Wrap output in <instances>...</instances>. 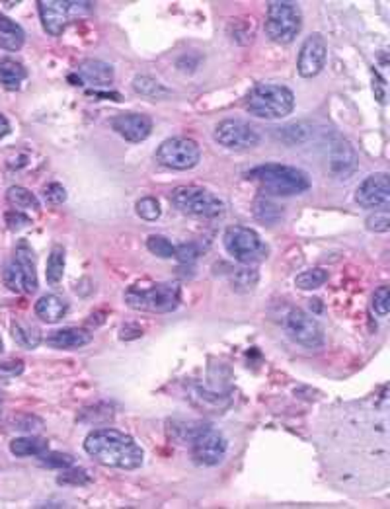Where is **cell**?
Masks as SVG:
<instances>
[{
  "instance_id": "obj_15",
  "label": "cell",
  "mask_w": 390,
  "mask_h": 509,
  "mask_svg": "<svg viewBox=\"0 0 390 509\" xmlns=\"http://www.w3.org/2000/svg\"><path fill=\"white\" fill-rule=\"evenodd\" d=\"M326 57H328V45L326 40L320 33H312L309 35L305 43H302L301 53H299V61H297V69L302 78H312L317 76L326 65Z\"/></svg>"
},
{
  "instance_id": "obj_22",
  "label": "cell",
  "mask_w": 390,
  "mask_h": 509,
  "mask_svg": "<svg viewBox=\"0 0 390 509\" xmlns=\"http://www.w3.org/2000/svg\"><path fill=\"white\" fill-rule=\"evenodd\" d=\"M10 332H12V338L16 339V344L25 349H35L41 344V330L30 320L16 318L10 326Z\"/></svg>"
},
{
  "instance_id": "obj_26",
  "label": "cell",
  "mask_w": 390,
  "mask_h": 509,
  "mask_svg": "<svg viewBox=\"0 0 390 509\" xmlns=\"http://www.w3.org/2000/svg\"><path fill=\"white\" fill-rule=\"evenodd\" d=\"M6 199L8 203L18 211H40V201H37V197L30 192V189H25L22 186H12L8 187V192H6Z\"/></svg>"
},
{
  "instance_id": "obj_17",
  "label": "cell",
  "mask_w": 390,
  "mask_h": 509,
  "mask_svg": "<svg viewBox=\"0 0 390 509\" xmlns=\"http://www.w3.org/2000/svg\"><path fill=\"white\" fill-rule=\"evenodd\" d=\"M328 168L336 178H348L358 168V153L345 139L336 137L328 148Z\"/></svg>"
},
{
  "instance_id": "obj_45",
  "label": "cell",
  "mask_w": 390,
  "mask_h": 509,
  "mask_svg": "<svg viewBox=\"0 0 390 509\" xmlns=\"http://www.w3.org/2000/svg\"><path fill=\"white\" fill-rule=\"evenodd\" d=\"M4 349V344H2V338H0V351Z\"/></svg>"
},
{
  "instance_id": "obj_5",
  "label": "cell",
  "mask_w": 390,
  "mask_h": 509,
  "mask_svg": "<svg viewBox=\"0 0 390 509\" xmlns=\"http://www.w3.org/2000/svg\"><path fill=\"white\" fill-rule=\"evenodd\" d=\"M170 203L182 213L191 217L215 218L225 213V203L199 186H179L170 194Z\"/></svg>"
},
{
  "instance_id": "obj_32",
  "label": "cell",
  "mask_w": 390,
  "mask_h": 509,
  "mask_svg": "<svg viewBox=\"0 0 390 509\" xmlns=\"http://www.w3.org/2000/svg\"><path fill=\"white\" fill-rule=\"evenodd\" d=\"M146 248H148L150 254H155L158 258H164V259L176 258V246H174L166 236H160V235L148 236Z\"/></svg>"
},
{
  "instance_id": "obj_3",
  "label": "cell",
  "mask_w": 390,
  "mask_h": 509,
  "mask_svg": "<svg viewBox=\"0 0 390 509\" xmlns=\"http://www.w3.org/2000/svg\"><path fill=\"white\" fill-rule=\"evenodd\" d=\"M295 107V94L287 86L261 82L246 96V110L261 119H283Z\"/></svg>"
},
{
  "instance_id": "obj_27",
  "label": "cell",
  "mask_w": 390,
  "mask_h": 509,
  "mask_svg": "<svg viewBox=\"0 0 390 509\" xmlns=\"http://www.w3.org/2000/svg\"><path fill=\"white\" fill-rule=\"evenodd\" d=\"M205 429H209V426L203 421H172L170 431L178 441L191 445V441L201 435Z\"/></svg>"
},
{
  "instance_id": "obj_14",
  "label": "cell",
  "mask_w": 390,
  "mask_h": 509,
  "mask_svg": "<svg viewBox=\"0 0 390 509\" xmlns=\"http://www.w3.org/2000/svg\"><path fill=\"white\" fill-rule=\"evenodd\" d=\"M227 455V439L215 429H205L201 435L191 441V457L197 464L215 467Z\"/></svg>"
},
{
  "instance_id": "obj_43",
  "label": "cell",
  "mask_w": 390,
  "mask_h": 509,
  "mask_svg": "<svg viewBox=\"0 0 390 509\" xmlns=\"http://www.w3.org/2000/svg\"><path fill=\"white\" fill-rule=\"evenodd\" d=\"M143 336V330L135 326V324H127V326H123L122 330H119V338L122 339H137Z\"/></svg>"
},
{
  "instance_id": "obj_41",
  "label": "cell",
  "mask_w": 390,
  "mask_h": 509,
  "mask_svg": "<svg viewBox=\"0 0 390 509\" xmlns=\"http://www.w3.org/2000/svg\"><path fill=\"white\" fill-rule=\"evenodd\" d=\"M176 258L182 262V264H191L195 259L199 258V248L197 244L187 242L182 244V246H176Z\"/></svg>"
},
{
  "instance_id": "obj_4",
  "label": "cell",
  "mask_w": 390,
  "mask_h": 509,
  "mask_svg": "<svg viewBox=\"0 0 390 509\" xmlns=\"http://www.w3.org/2000/svg\"><path fill=\"white\" fill-rule=\"evenodd\" d=\"M125 305L133 310L141 312H153V315H164L176 310L179 305V285L178 283H156L150 287H138L133 285L123 295Z\"/></svg>"
},
{
  "instance_id": "obj_44",
  "label": "cell",
  "mask_w": 390,
  "mask_h": 509,
  "mask_svg": "<svg viewBox=\"0 0 390 509\" xmlns=\"http://www.w3.org/2000/svg\"><path fill=\"white\" fill-rule=\"evenodd\" d=\"M6 135H10V122L0 113V139H4Z\"/></svg>"
},
{
  "instance_id": "obj_29",
  "label": "cell",
  "mask_w": 390,
  "mask_h": 509,
  "mask_svg": "<svg viewBox=\"0 0 390 509\" xmlns=\"http://www.w3.org/2000/svg\"><path fill=\"white\" fill-rule=\"evenodd\" d=\"M133 88L137 94L145 98H153V100H162V98L170 96V90L164 88L162 84L150 76H135L133 81Z\"/></svg>"
},
{
  "instance_id": "obj_1",
  "label": "cell",
  "mask_w": 390,
  "mask_h": 509,
  "mask_svg": "<svg viewBox=\"0 0 390 509\" xmlns=\"http://www.w3.org/2000/svg\"><path fill=\"white\" fill-rule=\"evenodd\" d=\"M84 451L100 464L122 470L138 469L145 459L141 445L131 435L114 428L90 431L84 439Z\"/></svg>"
},
{
  "instance_id": "obj_30",
  "label": "cell",
  "mask_w": 390,
  "mask_h": 509,
  "mask_svg": "<svg viewBox=\"0 0 390 509\" xmlns=\"http://www.w3.org/2000/svg\"><path fill=\"white\" fill-rule=\"evenodd\" d=\"M254 215L266 225H276L277 221L283 217V207H279L268 197H258L254 203Z\"/></svg>"
},
{
  "instance_id": "obj_36",
  "label": "cell",
  "mask_w": 390,
  "mask_h": 509,
  "mask_svg": "<svg viewBox=\"0 0 390 509\" xmlns=\"http://www.w3.org/2000/svg\"><path fill=\"white\" fill-rule=\"evenodd\" d=\"M365 225L373 233H389L390 230V217L386 211H374V215L367 217Z\"/></svg>"
},
{
  "instance_id": "obj_40",
  "label": "cell",
  "mask_w": 390,
  "mask_h": 509,
  "mask_svg": "<svg viewBox=\"0 0 390 509\" xmlns=\"http://www.w3.org/2000/svg\"><path fill=\"white\" fill-rule=\"evenodd\" d=\"M4 221H6V225H8L10 230H20V228H24V226H28L30 223H32L28 215H24L22 211H18V209L6 211Z\"/></svg>"
},
{
  "instance_id": "obj_20",
  "label": "cell",
  "mask_w": 390,
  "mask_h": 509,
  "mask_svg": "<svg viewBox=\"0 0 390 509\" xmlns=\"http://www.w3.org/2000/svg\"><path fill=\"white\" fill-rule=\"evenodd\" d=\"M69 305L65 299H61L59 295H43L37 303H35V315L41 318L43 322L55 324L59 322L63 316L66 315Z\"/></svg>"
},
{
  "instance_id": "obj_11",
  "label": "cell",
  "mask_w": 390,
  "mask_h": 509,
  "mask_svg": "<svg viewBox=\"0 0 390 509\" xmlns=\"http://www.w3.org/2000/svg\"><path fill=\"white\" fill-rule=\"evenodd\" d=\"M285 330L289 338L307 349H320L324 346V330L317 318L301 308H292L285 318Z\"/></svg>"
},
{
  "instance_id": "obj_39",
  "label": "cell",
  "mask_w": 390,
  "mask_h": 509,
  "mask_svg": "<svg viewBox=\"0 0 390 509\" xmlns=\"http://www.w3.org/2000/svg\"><path fill=\"white\" fill-rule=\"evenodd\" d=\"M14 426L20 431H30L32 433V431H40L43 428V421L40 418H35V416H30V414H22V416L14 418Z\"/></svg>"
},
{
  "instance_id": "obj_38",
  "label": "cell",
  "mask_w": 390,
  "mask_h": 509,
  "mask_svg": "<svg viewBox=\"0 0 390 509\" xmlns=\"http://www.w3.org/2000/svg\"><path fill=\"white\" fill-rule=\"evenodd\" d=\"M59 484H73V486H82L88 484L90 476L86 470H66L57 478Z\"/></svg>"
},
{
  "instance_id": "obj_24",
  "label": "cell",
  "mask_w": 390,
  "mask_h": 509,
  "mask_svg": "<svg viewBox=\"0 0 390 509\" xmlns=\"http://www.w3.org/2000/svg\"><path fill=\"white\" fill-rule=\"evenodd\" d=\"M49 441L43 437H18L10 443V452L16 457H41L43 452H47Z\"/></svg>"
},
{
  "instance_id": "obj_31",
  "label": "cell",
  "mask_w": 390,
  "mask_h": 509,
  "mask_svg": "<svg viewBox=\"0 0 390 509\" xmlns=\"http://www.w3.org/2000/svg\"><path fill=\"white\" fill-rule=\"evenodd\" d=\"M326 281H328V271L322 269V267H314V269H307V271L297 275L295 285H297L301 291H312V289L322 287Z\"/></svg>"
},
{
  "instance_id": "obj_21",
  "label": "cell",
  "mask_w": 390,
  "mask_h": 509,
  "mask_svg": "<svg viewBox=\"0 0 390 509\" xmlns=\"http://www.w3.org/2000/svg\"><path fill=\"white\" fill-rule=\"evenodd\" d=\"M25 41V32L22 25L16 24L8 16L0 14V49L6 51H20Z\"/></svg>"
},
{
  "instance_id": "obj_42",
  "label": "cell",
  "mask_w": 390,
  "mask_h": 509,
  "mask_svg": "<svg viewBox=\"0 0 390 509\" xmlns=\"http://www.w3.org/2000/svg\"><path fill=\"white\" fill-rule=\"evenodd\" d=\"M22 373H24V361H20V359H10V361H2L0 363V379L18 377Z\"/></svg>"
},
{
  "instance_id": "obj_7",
  "label": "cell",
  "mask_w": 390,
  "mask_h": 509,
  "mask_svg": "<svg viewBox=\"0 0 390 509\" xmlns=\"http://www.w3.org/2000/svg\"><path fill=\"white\" fill-rule=\"evenodd\" d=\"M223 244L227 252L244 266L258 264L268 258V246L261 240L260 235L248 226H230L223 236Z\"/></svg>"
},
{
  "instance_id": "obj_8",
  "label": "cell",
  "mask_w": 390,
  "mask_h": 509,
  "mask_svg": "<svg viewBox=\"0 0 390 509\" xmlns=\"http://www.w3.org/2000/svg\"><path fill=\"white\" fill-rule=\"evenodd\" d=\"M4 285L14 293L37 291V274L33 250L25 242H20L14 250V258L4 267Z\"/></svg>"
},
{
  "instance_id": "obj_10",
  "label": "cell",
  "mask_w": 390,
  "mask_h": 509,
  "mask_svg": "<svg viewBox=\"0 0 390 509\" xmlns=\"http://www.w3.org/2000/svg\"><path fill=\"white\" fill-rule=\"evenodd\" d=\"M40 16L43 30L57 37L65 32L69 20L76 14H86L92 8V2H63V0H40Z\"/></svg>"
},
{
  "instance_id": "obj_34",
  "label": "cell",
  "mask_w": 390,
  "mask_h": 509,
  "mask_svg": "<svg viewBox=\"0 0 390 509\" xmlns=\"http://www.w3.org/2000/svg\"><path fill=\"white\" fill-rule=\"evenodd\" d=\"M135 209H137L138 217L145 218V221H156V218L160 217V203L156 201L155 197H143V199H138Z\"/></svg>"
},
{
  "instance_id": "obj_25",
  "label": "cell",
  "mask_w": 390,
  "mask_h": 509,
  "mask_svg": "<svg viewBox=\"0 0 390 509\" xmlns=\"http://www.w3.org/2000/svg\"><path fill=\"white\" fill-rule=\"evenodd\" d=\"M63 275H65V250L63 246H53L47 258L45 279L49 285H59L63 281Z\"/></svg>"
},
{
  "instance_id": "obj_28",
  "label": "cell",
  "mask_w": 390,
  "mask_h": 509,
  "mask_svg": "<svg viewBox=\"0 0 390 509\" xmlns=\"http://www.w3.org/2000/svg\"><path fill=\"white\" fill-rule=\"evenodd\" d=\"M260 281V275L254 267H238L230 274V285L236 293H250Z\"/></svg>"
},
{
  "instance_id": "obj_33",
  "label": "cell",
  "mask_w": 390,
  "mask_h": 509,
  "mask_svg": "<svg viewBox=\"0 0 390 509\" xmlns=\"http://www.w3.org/2000/svg\"><path fill=\"white\" fill-rule=\"evenodd\" d=\"M41 464H45L49 469H71L74 464L73 455L66 452H43L41 455Z\"/></svg>"
},
{
  "instance_id": "obj_37",
  "label": "cell",
  "mask_w": 390,
  "mask_h": 509,
  "mask_svg": "<svg viewBox=\"0 0 390 509\" xmlns=\"http://www.w3.org/2000/svg\"><path fill=\"white\" fill-rule=\"evenodd\" d=\"M43 199L49 205H61V203L66 201V189L57 182H53V184L43 187Z\"/></svg>"
},
{
  "instance_id": "obj_23",
  "label": "cell",
  "mask_w": 390,
  "mask_h": 509,
  "mask_svg": "<svg viewBox=\"0 0 390 509\" xmlns=\"http://www.w3.org/2000/svg\"><path fill=\"white\" fill-rule=\"evenodd\" d=\"M25 76H28V71L22 63H18L14 59L0 61V86L4 90H10V92L18 90L25 81Z\"/></svg>"
},
{
  "instance_id": "obj_16",
  "label": "cell",
  "mask_w": 390,
  "mask_h": 509,
  "mask_svg": "<svg viewBox=\"0 0 390 509\" xmlns=\"http://www.w3.org/2000/svg\"><path fill=\"white\" fill-rule=\"evenodd\" d=\"M112 127L117 135H122L129 143L145 141L153 131V119L145 113H119L112 119Z\"/></svg>"
},
{
  "instance_id": "obj_6",
  "label": "cell",
  "mask_w": 390,
  "mask_h": 509,
  "mask_svg": "<svg viewBox=\"0 0 390 509\" xmlns=\"http://www.w3.org/2000/svg\"><path fill=\"white\" fill-rule=\"evenodd\" d=\"M266 33L271 41L287 45L302 28V12L295 2H269L266 14Z\"/></svg>"
},
{
  "instance_id": "obj_12",
  "label": "cell",
  "mask_w": 390,
  "mask_h": 509,
  "mask_svg": "<svg viewBox=\"0 0 390 509\" xmlns=\"http://www.w3.org/2000/svg\"><path fill=\"white\" fill-rule=\"evenodd\" d=\"M215 141L228 151H250L260 143V133L250 123L225 119L215 127Z\"/></svg>"
},
{
  "instance_id": "obj_13",
  "label": "cell",
  "mask_w": 390,
  "mask_h": 509,
  "mask_svg": "<svg viewBox=\"0 0 390 509\" xmlns=\"http://www.w3.org/2000/svg\"><path fill=\"white\" fill-rule=\"evenodd\" d=\"M355 201L365 209H382L390 201V178L386 172L367 176L355 192Z\"/></svg>"
},
{
  "instance_id": "obj_18",
  "label": "cell",
  "mask_w": 390,
  "mask_h": 509,
  "mask_svg": "<svg viewBox=\"0 0 390 509\" xmlns=\"http://www.w3.org/2000/svg\"><path fill=\"white\" fill-rule=\"evenodd\" d=\"M47 346L55 349H76L88 346L92 341V334L82 328H63V330L51 332L47 336Z\"/></svg>"
},
{
  "instance_id": "obj_2",
  "label": "cell",
  "mask_w": 390,
  "mask_h": 509,
  "mask_svg": "<svg viewBox=\"0 0 390 509\" xmlns=\"http://www.w3.org/2000/svg\"><path fill=\"white\" fill-rule=\"evenodd\" d=\"M244 176L246 180L258 182L266 194L279 195V197L299 195L310 187V178L307 172L287 164H277V162L260 164L250 172H246Z\"/></svg>"
},
{
  "instance_id": "obj_35",
  "label": "cell",
  "mask_w": 390,
  "mask_h": 509,
  "mask_svg": "<svg viewBox=\"0 0 390 509\" xmlns=\"http://www.w3.org/2000/svg\"><path fill=\"white\" fill-rule=\"evenodd\" d=\"M373 308L379 316H386L390 310V289L389 285L379 287L373 295Z\"/></svg>"
},
{
  "instance_id": "obj_9",
  "label": "cell",
  "mask_w": 390,
  "mask_h": 509,
  "mask_svg": "<svg viewBox=\"0 0 390 509\" xmlns=\"http://www.w3.org/2000/svg\"><path fill=\"white\" fill-rule=\"evenodd\" d=\"M201 160V148L194 139L172 137L166 139L156 148V162L172 170H189Z\"/></svg>"
},
{
  "instance_id": "obj_46",
  "label": "cell",
  "mask_w": 390,
  "mask_h": 509,
  "mask_svg": "<svg viewBox=\"0 0 390 509\" xmlns=\"http://www.w3.org/2000/svg\"><path fill=\"white\" fill-rule=\"evenodd\" d=\"M0 404H2V392H0Z\"/></svg>"
},
{
  "instance_id": "obj_19",
  "label": "cell",
  "mask_w": 390,
  "mask_h": 509,
  "mask_svg": "<svg viewBox=\"0 0 390 509\" xmlns=\"http://www.w3.org/2000/svg\"><path fill=\"white\" fill-rule=\"evenodd\" d=\"M78 74L82 81L94 84V86H107L114 82V66L107 65L104 61H98V59L82 61L78 65Z\"/></svg>"
}]
</instances>
